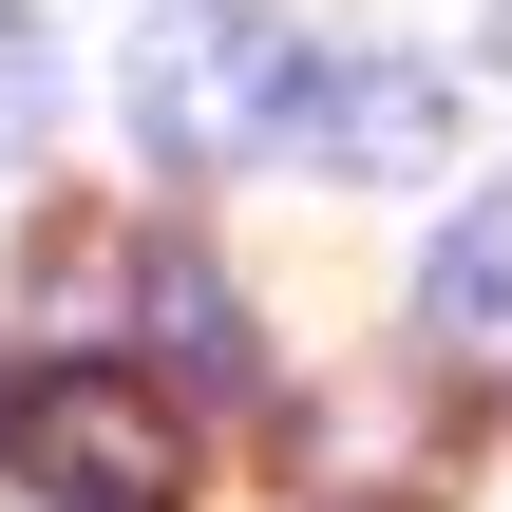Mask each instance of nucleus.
Segmentation results:
<instances>
[{
  "label": "nucleus",
  "mask_w": 512,
  "mask_h": 512,
  "mask_svg": "<svg viewBox=\"0 0 512 512\" xmlns=\"http://www.w3.org/2000/svg\"><path fill=\"white\" fill-rule=\"evenodd\" d=\"M304 76H323L304 19H266V0H171V19H133V152H152V171H247V152L304 133Z\"/></svg>",
  "instance_id": "f257e3e1"
},
{
  "label": "nucleus",
  "mask_w": 512,
  "mask_h": 512,
  "mask_svg": "<svg viewBox=\"0 0 512 512\" xmlns=\"http://www.w3.org/2000/svg\"><path fill=\"white\" fill-rule=\"evenodd\" d=\"M0 456L38 475V512H190V418L133 361H57L0 399Z\"/></svg>",
  "instance_id": "f03ea898"
},
{
  "label": "nucleus",
  "mask_w": 512,
  "mask_h": 512,
  "mask_svg": "<svg viewBox=\"0 0 512 512\" xmlns=\"http://www.w3.org/2000/svg\"><path fill=\"white\" fill-rule=\"evenodd\" d=\"M304 152L323 171H437L456 152V76L437 57H323L304 76Z\"/></svg>",
  "instance_id": "7ed1b4c3"
},
{
  "label": "nucleus",
  "mask_w": 512,
  "mask_h": 512,
  "mask_svg": "<svg viewBox=\"0 0 512 512\" xmlns=\"http://www.w3.org/2000/svg\"><path fill=\"white\" fill-rule=\"evenodd\" d=\"M133 323H152V361H171L190 399H266V342H247V285H228L209 247H133Z\"/></svg>",
  "instance_id": "20e7f679"
},
{
  "label": "nucleus",
  "mask_w": 512,
  "mask_h": 512,
  "mask_svg": "<svg viewBox=\"0 0 512 512\" xmlns=\"http://www.w3.org/2000/svg\"><path fill=\"white\" fill-rule=\"evenodd\" d=\"M418 323H437V342H512V171L418 247Z\"/></svg>",
  "instance_id": "39448f33"
},
{
  "label": "nucleus",
  "mask_w": 512,
  "mask_h": 512,
  "mask_svg": "<svg viewBox=\"0 0 512 512\" xmlns=\"http://www.w3.org/2000/svg\"><path fill=\"white\" fill-rule=\"evenodd\" d=\"M57 114V38H38V0H0V152Z\"/></svg>",
  "instance_id": "423d86ee"
},
{
  "label": "nucleus",
  "mask_w": 512,
  "mask_h": 512,
  "mask_svg": "<svg viewBox=\"0 0 512 512\" xmlns=\"http://www.w3.org/2000/svg\"><path fill=\"white\" fill-rule=\"evenodd\" d=\"M494 38H512V0H494Z\"/></svg>",
  "instance_id": "0eeeda50"
}]
</instances>
